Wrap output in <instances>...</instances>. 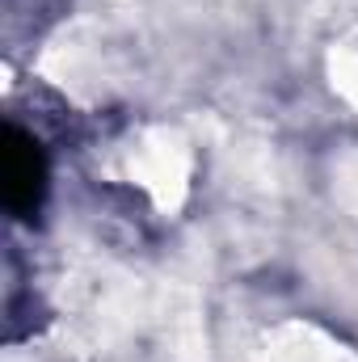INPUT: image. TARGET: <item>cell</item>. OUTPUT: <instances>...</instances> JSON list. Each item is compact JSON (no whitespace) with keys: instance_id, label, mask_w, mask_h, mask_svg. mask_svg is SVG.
Listing matches in <instances>:
<instances>
[{"instance_id":"1","label":"cell","mask_w":358,"mask_h":362,"mask_svg":"<svg viewBox=\"0 0 358 362\" xmlns=\"http://www.w3.org/2000/svg\"><path fill=\"white\" fill-rule=\"evenodd\" d=\"M0 189H4V206L13 215H34L42 206L47 194V156L34 144V135H25L21 127L4 131V152H0Z\"/></svg>"}]
</instances>
